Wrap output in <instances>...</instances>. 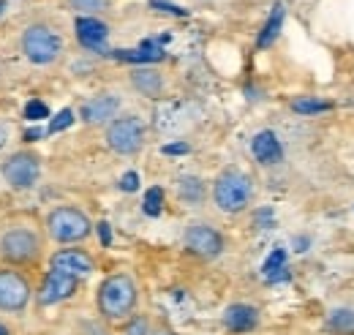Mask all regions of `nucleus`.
Masks as SVG:
<instances>
[{
    "label": "nucleus",
    "mask_w": 354,
    "mask_h": 335,
    "mask_svg": "<svg viewBox=\"0 0 354 335\" xmlns=\"http://www.w3.org/2000/svg\"><path fill=\"white\" fill-rule=\"evenodd\" d=\"M41 253H44V237L36 226L17 224L0 235V259L8 267L36 264L41 259Z\"/></svg>",
    "instance_id": "nucleus-1"
},
{
    "label": "nucleus",
    "mask_w": 354,
    "mask_h": 335,
    "mask_svg": "<svg viewBox=\"0 0 354 335\" xmlns=\"http://www.w3.org/2000/svg\"><path fill=\"white\" fill-rule=\"evenodd\" d=\"M19 46L25 52V57L33 63V66H52L63 57V36L57 33L55 25L49 22H30L25 30H22V39Z\"/></svg>",
    "instance_id": "nucleus-2"
},
{
    "label": "nucleus",
    "mask_w": 354,
    "mask_h": 335,
    "mask_svg": "<svg viewBox=\"0 0 354 335\" xmlns=\"http://www.w3.org/2000/svg\"><path fill=\"white\" fill-rule=\"evenodd\" d=\"M254 199V183L245 172L240 169H226L216 177V185H213V202L221 212L229 215H237L251 205Z\"/></svg>",
    "instance_id": "nucleus-3"
},
{
    "label": "nucleus",
    "mask_w": 354,
    "mask_h": 335,
    "mask_svg": "<svg viewBox=\"0 0 354 335\" xmlns=\"http://www.w3.org/2000/svg\"><path fill=\"white\" fill-rule=\"evenodd\" d=\"M136 305V284L129 275H109L98 289V311L104 319H126Z\"/></svg>",
    "instance_id": "nucleus-4"
},
{
    "label": "nucleus",
    "mask_w": 354,
    "mask_h": 335,
    "mask_svg": "<svg viewBox=\"0 0 354 335\" xmlns=\"http://www.w3.org/2000/svg\"><path fill=\"white\" fill-rule=\"evenodd\" d=\"M93 229L90 218L80 208H55L46 215V232L55 243H80Z\"/></svg>",
    "instance_id": "nucleus-5"
},
{
    "label": "nucleus",
    "mask_w": 354,
    "mask_h": 335,
    "mask_svg": "<svg viewBox=\"0 0 354 335\" xmlns=\"http://www.w3.org/2000/svg\"><path fill=\"white\" fill-rule=\"evenodd\" d=\"M106 145L118 156H133V153H139L142 145H145V123L136 115L115 118L106 126Z\"/></svg>",
    "instance_id": "nucleus-6"
},
{
    "label": "nucleus",
    "mask_w": 354,
    "mask_h": 335,
    "mask_svg": "<svg viewBox=\"0 0 354 335\" xmlns=\"http://www.w3.org/2000/svg\"><path fill=\"white\" fill-rule=\"evenodd\" d=\"M0 174L6 180V185L17 188V191H28L39 183L41 177V161L36 153H28V150H19L14 156H8L0 167Z\"/></svg>",
    "instance_id": "nucleus-7"
},
{
    "label": "nucleus",
    "mask_w": 354,
    "mask_h": 335,
    "mask_svg": "<svg viewBox=\"0 0 354 335\" xmlns=\"http://www.w3.org/2000/svg\"><path fill=\"white\" fill-rule=\"evenodd\" d=\"M28 302H30L28 278L14 267H3L0 270V311L19 314V311H25Z\"/></svg>",
    "instance_id": "nucleus-8"
},
{
    "label": "nucleus",
    "mask_w": 354,
    "mask_h": 335,
    "mask_svg": "<svg viewBox=\"0 0 354 335\" xmlns=\"http://www.w3.org/2000/svg\"><path fill=\"white\" fill-rule=\"evenodd\" d=\"M183 243L188 251L202 259H216L223 251V237L207 224H191L183 235Z\"/></svg>",
    "instance_id": "nucleus-9"
},
{
    "label": "nucleus",
    "mask_w": 354,
    "mask_h": 335,
    "mask_svg": "<svg viewBox=\"0 0 354 335\" xmlns=\"http://www.w3.org/2000/svg\"><path fill=\"white\" fill-rule=\"evenodd\" d=\"M120 112V98L112 96V93H101V96H93L90 101L82 104L80 115L88 126H104V123H112Z\"/></svg>",
    "instance_id": "nucleus-10"
},
{
    "label": "nucleus",
    "mask_w": 354,
    "mask_h": 335,
    "mask_svg": "<svg viewBox=\"0 0 354 335\" xmlns=\"http://www.w3.org/2000/svg\"><path fill=\"white\" fill-rule=\"evenodd\" d=\"M80 287V278L74 275H66V273H57V270H49V275L41 284V292H39V302L41 305H55V302H63L68 300L71 294L77 292Z\"/></svg>",
    "instance_id": "nucleus-11"
},
{
    "label": "nucleus",
    "mask_w": 354,
    "mask_h": 335,
    "mask_svg": "<svg viewBox=\"0 0 354 335\" xmlns=\"http://www.w3.org/2000/svg\"><path fill=\"white\" fill-rule=\"evenodd\" d=\"M52 270L74 275V278H85L93 273V259L80 248H63L52 256Z\"/></svg>",
    "instance_id": "nucleus-12"
},
{
    "label": "nucleus",
    "mask_w": 354,
    "mask_h": 335,
    "mask_svg": "<svg viewBox=\"0 0 354 335\" xmlns=\"http://www.w3.org/2000/svg\"><path fill=\"white\" fill-rule=\"evenodd\" d=\"M251 153H254V159H257L259 164H265V167L281 164V159H283V147H281V142H278V136H275L272 131H259V134L254 136Z\"/></svg>",
    "instance_id": "nucleus-13"
},
{
    "label": "nucleus",
    "mask_w": 354,
    "mask_h": 335,
    "mask_svg": "<svg viewBox=\"0 0 354 335\" xmlns=\"http://www.w3.org/2000/svg\"><path fill=\"white\" fill-rule=\"evenodd\" d=\"M109 36V28L98 19V17H80L77 19V39L88 49H104V42Z\"/></svg>",
    "instance_id": "nucleus-14"
},
{
    "label": "nucleus",
    "mask_w": 354,
    "mask_h": 335,
    "mask_svg": "<svg viewBox=\"0 0 354 335\" xmlns=\"http://www.w3.org/2000/svg\"><path fill=\"white\" fill-rule=\"evenodd\" d=\"M131 84H133V90H139V93L147 96V98H158V96L164 93V77H161V71H156V69H150V66L133 69Z\"/></svg>",
    "instance_id": "nucleus-15"
},
{
    "label": "nucleus",
    "mask_w": 354,
    "mask_h": 335,
    "mask_svg": "<svg viewBox=\"0 0 354 335\" xmlns=\"http://www.w3.org/2000/svg\"><path fill=\"white\" fill-rule=\"evenodd\" d=\"M223 322H226V327H229L232 333H248V330L257 327L259 314H257V308H251V305H240V302H237V305H229V308H226Z\"/></svg>",
    "instance_id": "nucleus-16"
},
{
    "label": "nucleus",
    "mask_w": 354,
    "mask_h": 335,
    "mask_svg": "<svg viewBox=\"0 0 354 335\" xmlns=\"http://www.w3.org/2000/svg\"><path fill=\"white\" fill-rule=\"evenodd\" d=\"M283 6L281 3H275L272 6V14H270V19H267V25H265V30L259 33V49H267L270 44L278 39V33H281V28H283Z\"/></svg>",
    "instance_id": "nucleus-17"
},
{
    "label": "nucleus",
    "mask_w": 354,
    "mask_h": 335,
    "mask_svg": "<svg viewBox=\"0 0 354 335\" xmlns=\"http://www.w3.org/2000/svg\"><path fill=\"white\" fill-rule=\"evenodd\" d=\"M177 191L185 205H202V199H205V183L199 177H180Z\"/></svg>",
    "instance_id": "nucleus-18"
},
{
    "label": "nucleus",
    "mask_w": 354,
    "mask_h": 335,
    "mask_svg": "<svg viewBox=\"0 0 354 335\" xmlns=\"http://www.w3.org/2000/svg\"><path fill=\"white\" fill-rule=\"evenodd\" d=\"M327 327L335 335H354V311L349 308H335L327 319Z\"/></svg>",
    "instance_id": "nucleus-19"
},
{
    "label": "nucleus",
    "mask_w": 354,
    "mask_h": 335,
    "mask_svg": "<svg viewBox=\"0 0 354 335\" xmlns=\"http://www.w3.org/2000/svg\"><path fill=\"white\" fill-rule=\"evenodd\" d=\"M66 6L82 17H98L112 8V0H66Z\"/></svg>",
    "instance_id": "nucleus-20"
},
{
    "label": "nucleus",
    "mask_w": 354,
    "mask_h": 335,
    "mask_svg": "<svg viewBox=\"0 0 354 335\" xmlns=\"http://www.w3.org/2000/svg\"><path fill=\"white\" fill-rule=\"evenodd\" d=\"M292 109L297 115H319V112H330L333 104L330 101H319V98H295L292 101Z\"/></svg>",
    "instance_id": "nucleus-21"
},
{
    "label": "nucleus",
    "mask_w": 354,
    "mask_h": 335,
    "mask_svg": "<svg viewBox=\"0 0 354 335\" xmlns=\"http://www.w3.org/2000/svg\"><path fill=\"white\" fill-rule=\"evenodd\" d=\"M161 208H164V188L153 185V188L145 194V212L156 218V215L161 212Z\"/></svg>",
    "instance_id": "nucleus-22"
},
{
    "label": "nucleus",
    "mask_w": 354,
    "mask_h": 335,
    "mask_svg": "<svg viewBox=\"0 0 354 335\" xmlns=\"http://www.w3.org/2000/svg\"><path fill=\"white\" fill-rule=\"evenodd\" d=\"M283 262H286V251H281V248H278V251L270 253V259L265 262V275H267V278H272L275 273H281V270H283Z\"/></svg>",
    "instance_id": "nucleus-23"
},
{
    "label": "nucleus",
    "mask_w": 354,
    "mask_h": 335,
    "mask_svg": "<svg viewBox=\"0 0 354 335\" xmlns=\"http://www.w3.org/2000/svg\"><path fill=\"white\" fill-rule=\"evenodd\" d=\"M71 120H74V112H71V109H63V112H60V115L52 120L49 131H52V134H55V131H63V128L71 126Z\"/></svg>",
    "instance_id": "nucleus-24"
},
{
    "label": "nucleus",
    "mask_w": 354,
    "mask_h": 335,
    "mask_svg": "<svg viewBox=\"0 0 354 335\" xmlns=\"http://www.w3.org/2000/svg\"><path fill=\"white\" fill-rule=\"evenodd\" d=\"M25 115L30 118V120H41V118H46L49 112H46L44 104H39V101H33V104H28V109H25Z\"/></svg>",
    "instance_id": "nucleus-25"
},
{
    "label": "nucleus",
    "mask_w": 354,
    "mask_h": 335,
    "mask_svg": "<svg viewBox=\"0 0 354 335\" xmlns=\"http://www.w3.org/2000/svg\"><path fill=\"white\" fill-rule=\"evenodd\" d=\"M126 335H150L147 333V322L145 319H133L131 325H129V330H126Z\"/></svg>",
    "instance_id": "nucleus-26"
},
{
    "label": "nucleus",
    "mask_w": 354,
    "mask_h": 335,
    "mask_svg": "<svg viewBox=\"0 0 354 335\" xmlns=\"http://www.w3.org/2000/svg\"><path fill=\"white\" fill-rule=\"evenodd\" d=\"M136 185H139V177H136V172H129V174H123V180H120V188H123V191H136Z\"/></svg>",
    "instance_id": "nucleus-27"
},
{
    "label": "nucleus",
    "mask_w": 354,
    "mask_h": 335,
    "mask_svg": "<svg viewBox=\"0 0 354 335\" xmlns=\"http://www.w3.org/2000/svg\"><path fill=\"white\" fill-rule=\"evenodd\" d=\"M164 153H167V156H183V153H188V145H185V142L167 145V147H164Z\"/></svg>",
    "instance_id": "nucleus-28"
},
{
    "label": "nucleus",
    "mask_w": 354,
    "mask_h": 335,
    "mask_svg": "<svg viewBox=\"0 0 354 335\" xmlns=\"http://www.w3.org/2000/svg\"><path fill=\"white\" fill-rule=\"evenodd\" d=\"M98 232H101V243H104V246H109V240H112V232H109V224H98Z\"/></svg>",
    "instance_id": "nucleus-29"
},
{
    "label": "nucleus",
    "mask_w": 354,
    "mask_h": 335,
    "mask_svg": "<svg viewBox=\"0 0 354 335\" xmlns=\"http://www.w3.org/2000/svg\"><path fill=\"white\" fill-rule=\"evenodd\" d=\"M153 335H175V333H169V330H158V333H153Z\"/></svg>",
    "instance_id": "nucleus-30"
},
{
    "label": "nucleus",
    "mask_w": 354,
    "mask_h": 335,
    "mask_svg": "<svg viewBox=\"0 0 354 335\" xmlns=\"http://www.w3.org/2000/svg\"><path fill=\"white\" fill-rule=\"evenodd\" d=\"M0 335H11V333H8V330H6V327H3V325H0Z\"/></svg>",
    "instance_id": "nucleus-31"
}]
</instances>
